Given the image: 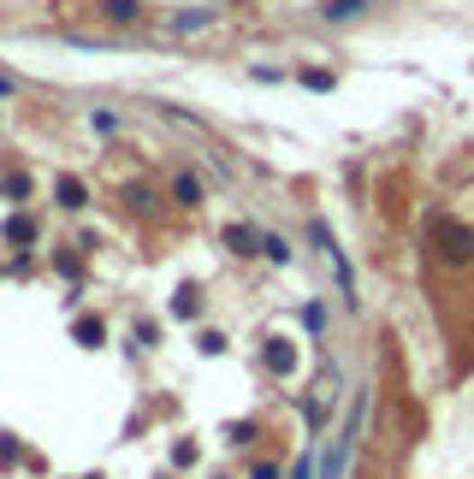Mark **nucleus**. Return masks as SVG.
Listing matches in <instances>:
<instances>
[{"mask_svg":"<svg viewBox=\"0 0 474 479\" xmlns=\"http://www.w3.org/2000/svg\"><path fill=\"white\" fill-rule=\"evenodd\" d=\"M6 237H13V243H30V237H36V226H30V219H13V226H6Z\"/></svg>","mask_w":474,"mask_h":479,"instance_id":"20e7f679","label":"nucleus"},{"mask_svg":"<svg viewBox=\"0 0 474 479\" xmlns=\"http://www.w3.org/2000/svg\"><path fill=\"white\" fill-rule=\"evenodd\" d=\"M362 13H368V0H326V6H320L326 24H350V18H362Z\"/></svg>","mask_w":474,"mask_h":479,"instance_id":"f257e3e1","label":"nucleus"},{"mask_svg":"<svg viewBox=\"0 0 474 479\" xmlns=\"http://www.w3.org/2000/svg\"><path fill=\"white\" fill-rule=\"evenodd\" d=\"M173 190H178V201H190V208H196V201H201V183H196V178H178Z\"/></svg>","mask_w":474,"mask_h":479,"instance_id":"7ed1b4c3","label":"nucleus"},{"mask_svg":"<svg viewBox=\"0 0 474 479\" xmlns=\"http://www.w3.org/2000/svg\"><path fill=\"white\" fill-rule=\"evenodd\" d=\"M201 24H208V13H178L173 18V30H201Z\"/></svg>","mask_w":474,"mask_h":479,"instance_id":"39448f33","label":"nucleus"},{"mask_svg":"<svg viewBox=\"0 0 474 479\" xmlns=\"http://www.w3.org/2000/svg\"><path fill=\"white\" fill-rule=\"evenodd\" d=\"M59 201H66V208H84V183H77V178H59Z\"/></svg>","mask_w":474,"mask_h":479,"instance_id":"f03ea898","label":"nucleus"}]
</instances>
